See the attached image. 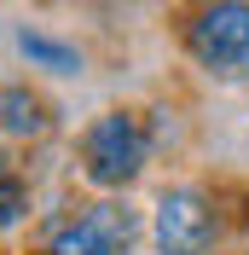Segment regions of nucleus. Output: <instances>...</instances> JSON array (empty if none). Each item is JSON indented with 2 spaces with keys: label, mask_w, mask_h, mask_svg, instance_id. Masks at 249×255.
<instances>
[{
  "label": "nucleus",
  "mask_w": 249,
  "mask_h": 255,
  "mask_svg": "<svg viewBox=\"0 0 249 255\" xmlns=\"http://www.w3.org/2000/svg\"><path fill=\"white\" fill-rule=\"evenodd\" d=\"M151 238L162 255H203L209 238H215V209L197 186H174L156 197V215H151Z\"/></svg>",
  "instance_id": "3"
},
{
  "label": "nucleus",
  "mask_w": 249,
  "mask_h": 255,
  "mask_svg": "<svg viewBox=\"0 0 249 255\" xmlns=\"http://www.w3.org/2000/svg\"><path fill=\"white\" fill-rule=\"evenodd\" d=\"M127 250V209H87L76 226H64L52 238V255H122Z\"/></svg>",
  "instance_id": "4"
},
{
  "label": "nucleus",
  "mask_w": 249,
  "mask_h": 255,
  "mask_svg": "<svg viewBox=\"0 0 249 255\" xmlns=\"http://www.w3.org/2000/svg\"><path fill=\"white\" fill-rule=\"evenodd\" d=\"M23 209H29V191H23V180H17L12 168H0V232L23 221Z\"/></svg>",
  "instance_id": "7"
},
{
  "label": "nucleus",
  "mask_w": 249,
  "mask_h": 255,
  "mask_svg": "<svg viewBox=\"0 0 249 255\" xmlns=\"http://www.w3.org/2000/svg\"><path fill=\"white\" fill-rule=\"evenodd\" d=\"M35 6H47V0H35Z\"/></svg>",
  "instance_id": "8"
},
{
  "label": "nucleus",
  "mask_w": 249,
  "mask_h": 255,
  "mask_svg": "<svg viewBox=\"0 0 249 255\" xmlns=\"http://www.w3.org/2000/svg\"><path fill=\"white\" fill-rule=\"evenodd\" d=\"M0 133H17V139L47 133V105L29 87H0Z\"/></svg>",
  "instance_id": "5"
},
{
  "label": "nucleus",
  "mask_w": 249,
  "mask_h": 255,
  "mask_svg": "<svg viewBox=\"0 0 249 255\" xmlns=\"http://www.w3.org/2000/svg\"><path fill=\"white\" fill-rule=\"evenodd\" d=\"M186 47L209 76L249 81V0H203L186 23Z\"/></svg>",
  "instance_id": "2"
},
{
  "label": "nucleus",
  "mask_w": 249,
  "mask_h": 255,
  "mask_svg": "<svg viewBox=\"0 0 249 255\" xmlns=\"http://www.w3.org/2000/svg\"><path fill=\"white\" fill-rule=\"evenodd\" d=\"M145 157H151V139H145V122L133 111H105L81 133V174L93 186H105V191L133 186Z\"/></svg>",
  "instance_id": "1"
},
{
  "label": "nucleus",
  "mask_w": 249,
  "mask_h": 255,
  "mask_svg": "<svg viewBox=\"0 0 249 255\" xmlns=\"http://www.w3.org/2000/svg\"><path fill=\"white\" fill-rule=\"evenodd\" d=\"M17 52H23L35 70H52V76H81V52L70 47V41L41 35V29H23V35H17Z\"/></svg>",
  "instance_id": "6"
}]
</instances>
